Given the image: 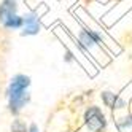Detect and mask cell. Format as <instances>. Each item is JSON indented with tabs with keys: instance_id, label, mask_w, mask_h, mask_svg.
I'll return each mask as SVG.
<instances>
[{
	"instance_id": "cell-7",
	"label": "cell",
	"mask_w": 132,
	"mask_h": 132,
	"mask_svg": "<svg viewBox=\"0 0 132 132\" xmlns=\"http://www.w3.org/2000/svg\"><path fill=\"white\" fill-rule=\"evenodd\" d=\"M3 26L6 27V29H19L21 26H24V21H22L21 16L14 14V16H11L6 22H3Z\"/></svg>"
},
{
	"instance_id": "cell-10",
	"label": "cell",
	"mask_w": 132,
	"mask_h": 132,
	"mask_svg": "<svg viewBox=\"0 0 132 132\" xmlns=\"http://www.w3.org/2000/svg\"><path fill=\"white\" fill-rule=\"evenodd\" d=\"M130 119H132V116H130Z\"/></svg>"
},
{
	"instance_id": "cell-3",
	"label": "cell",
	"mask_w": 132,
	"mask_h": 132,
	"mask_svg": "<svg viewBox=\"0 0 132 132\" xmlns=\"http://www.w3.org/2000/svg\"><path fill=\"white\" fill-rule=\"evenodd\" d=\"M22 21H24L22 35H35V34H38L40 24H38V18H37V14H34V13L26 14V16L22 18Z\"/></svg>"
},
{
	"instance_id": "cell-2",
	"label": "cell",
	"mask_w": 132,
	"mask_h": 132,
	"mask_svg": "<svg viewBox=\"0 0 132 132\" xmlns=\"http://www.w3.org/2000/svg\"><path fill=\"white\" fill-rule=\"evenodd\" d=\"M84 122L91 132H100L105 129L107 126V121H105V116L99 107H89L84 113Z\"/></svg>"
},
{
	"instance_id": "cell-8",
	"label": "cell",
	"mask_w": 132,
	"mask_h": 132,
	"mask_svg": "<svg viewBox=\"0 0 132 132\" xmlns=\"http://www.w3.org/2000/svg\"><path fill=\"white\" fill-rule=\"evenodd\" d=\"M11 132H29L26 127V124L21 121V119H16L13 122V126H11Z\"/></svg>"
},
{
	"instance_id": "cell-4",
	"label": "cell",
	"mask_w": 132,
	"mask_h": 132,
	"mask_svg": "<svg viewBox=\"0 0 132 132\" xmlns=\"http://www.w3.org/2000/svg\"><path fill=\"white\" fill-rule=\"evenodd\" d=\"M16 14V3L14 0H3L0 3V22H6L11 16Z\"/></svg>"
},
{
	"instance_id": "cell-6",
	"label": "cell",
	"mask_w": 132,
	"mask_h": 132,
	"mask_svg": "<svg viewBox=\"0 0 132 132\" xmlns=\"http://www.w3.org/2000/svg\"><path fill=\"white\" fill-rule=\"evenodd\" d=\"M80 42H81V45H83L86 50H89V48H92V46L96 45V43H99L100 38H99V37L94 34V32L84 29V30L80 34Z\"/></svg>"
},
{
	"instance_id": "cell-5",
	"label": "cell",
	"mask_w": 132,
	"mask_h": 132,
	"mask_svg": "<svg viewBox=\"0 0 132 132\" xmlns=\"http://www.w3.org/2000/svg\"><path fill=\"white\" fill-rule=\"evenodd\" d=\"M102 100H103V103H105L107 107H110V108H122V107L126 105V102L122 100V99H119L116 94L108 92V91L102 92Z\"/></svg>"
},
{
	"instance_id": "cell-1",
	"label": "cell",
	"mask_w": 132,
	"mask_h": 132,
	"mask_svg": "<svg viewBox=\"0 0 132 132\" xmlns=\"http://www.w3.org/2000/svg\"><path fill=\"white\" fill-rule=\"evenodd\" d=\"M30 84V78L26 77V75H16V77L11 80L10 83V88H8V99H10V111L11 113H19L26 103L30 100V96L26 89L29 88Z\"/></svg>"
},
{
	"instance_id": "cell-9",
	"label": "cell",
	"mask_w": 132,
	"mask_h": 132,
	"mask_svg": "<svg viewBox=\"0 0 132 132\" xmlns=\"http://www.w3.org/2000/svg\"><path fill=\"white\" fill-rule=\"evenodd\" d=\"M29 132H38V129H37V126H35V124H32V126H30V129H29Z\"/></svg>"
}]
</instances>
